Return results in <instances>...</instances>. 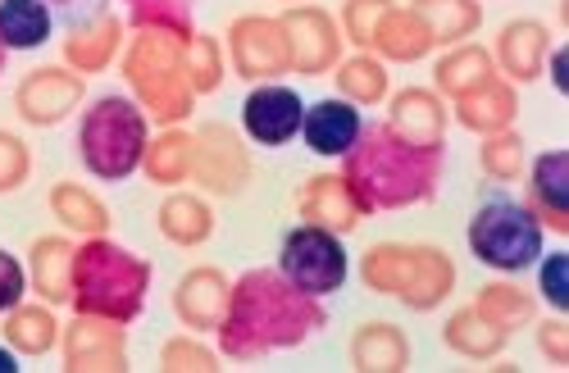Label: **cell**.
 <instances>
[{"label": "cell", "mask_w": 569, "mask_h": 373, "mask_svg": "<svg viewBox=\"0 0 569 373\" xmlns=\"http://www.w3.org/2000/svg\"><path fill=\"white\" fill-rule=\"evenodd\" d=\"M328 329V310L319 296L297 292L278 264H256L232 278L228 310L219 319V355L232 364H256L278 351H297Z\"/></svg>", "instance_id": "6da1fadb"}, {"label": "cell", "mask_w": 569, "mask_h": 373, "mask_svg": "<svg viewBox=\"0 0 569 373\" xmlns=\"http://www.w3.org/2000/svg\"><path fill=\"white\" fill-rule=\"evenodd\" d=\"M28 178H32V147L23 142L19 132L0 128V196L19 192Z\"/></svg>", "instance_id": "b9f144b4"}, {"label": "cell", "mask_w": 569, "mask_h": 373, "mask_svg": "<svg viewBox=\"0 0 569 373\" xmlns=\"http://www.w3.org/2000/svg\"><path fill=\"white\" fill-rule=\"evenodd\" d=\"M333 82H338V97L351 101L356 110H373L392 97V73L388 64L369 56V51H356V56H342L338 69H333Z\"/></svg>", "instance_id": "1f68e13d"}, {"label": "cell", "mask_w": 569, "mask_h": 373, "mask_svg": "<svg viewBox=\"0 0 569 373\" xmlns=\"http://www.w3.org/2000/svg\"><path fill=\"white\" fill-rule=\"evenodd\" d=\"M282 32H288V51H292V73L301 78H323L333 73L342 60V28L315 0H301V6H282L278 14Z\"/></svg>", "instance_id": "8fae6325"}, {"label": "cell", "mask_w": 569, "mask_h": 373, "mask_svg": "<svg viewBox=\"0 0 569 373\" xmlns=\"http://www.w3.org/2000/svg\"><path fill=\"white\" fill-rule=\"evenodd\" d=\"M87 101V78L69 64H41L19 78L14 87V114L28 128H60Z\"/></svg>", "instance_id": "7c38bea8"}, {"label": "cell", "mask_w": 569, "mask_h": 373, "mask_svg": "<svg viewBox=\"0 0 569 373\" xmlns=\"http://www.w3.org/2000/svg\"><path fill=\"white\" fill-rule=\"evenodd\" d=\"M301 114H306V101H301L297 87L256 82L242 101V132H247V142L278 151V147H288L301 137Z\"/></svg>", "instance_id": "9a60e30c"}, {"label": "cell", "mask_w": 569, "mask_h": 373, "mask_svg": "<svg viewBox=\"0 0 569 373\" xmlns=\"http://www.w3.org/2000/svg\"><path fill=\"white\" fill-rule=\"evenodd\" d=\"M46 205H51V214L60 219V228L69 232V238H106L110 232V205L91 192L87 182H69L60 178L51 192H46Z\"/></svg>", "instance_id": "4316f807"}, {"label": "cell", "mask_w": 569, "mask_h": 373, "mask_svg": "<svg viewBox=\"0 0 569 373\" xmlns=\"http://www.w3.org/2000/svg\"><path fill=\"white\" fill-rule=\"evenodd\" d=\"M6 64H10V51H6V46H0V73H6Z\"/></svg>", "instance_id": "c3c4849f"}, {"label": "cell", "mask_w": 569, "mask_h": 373, "mask_svg": "<svg viewBox=\"0 0 569 373\" xmlns=\"http://www.w3.org/2000/svg\"><path fill=\"white\" fill-rule=\"evenodd\" d=\"M197 155H192V182L206 196H242L251 186V147L232 123H201L197 132Z\"/></svg>", "instance_id": "30bf717a"}, {"label": "cell", "mask_w": 569, "mask_h": 373, "mask_svg": "<svg viewBox=\"0 0 569 373\" xmlns=\"http://www.w3.org/2000/svg\"><path fill=\"white\" fill-rule=\"evenodd\" d=\"M46 6H51V10H64V6H78V0H46Z\"/></svg>", "instance_id": "7dc6e473"}, {"label": "cell", "mask_w": 569, "mask_h": 373, "mask_svg": "<svg viewBox=\"0 0 569 373\" xmlns=\"http://www.w3.org/2000/svg\"><path fill=\"white\" fill-rule=\"evenodd\" d=\"M542 78H551L556 97H569V46H551V56H547Z\"/></svg>", "instance_id": "f6af8a7d"}, {"label": "cell", "mask_w": 569, "mask_h": 373, "mask_svg": "<svg viewBox=\"0 0 569 373\" xmlns=\"http://www.w3.org/2000/svg\"><path fill=\"white\" fill-rule=\"evenodd\" d=\"M551 46H556V32H551L542 19H533V14L510 19V23H501V32H497L492 64H497V73H501L506 82L529 87V82L542 78Z\"/></svg>", "instance_id": "e0dca14e"}, {"label": "cell", "mask_w": 569, "mask_h": 373, "mask_svg": "<svg viewBox=\"0 0 569 373\" xmlns=\"http://www.w3.org/2000/svg\"><path fill=\"white\" fill-rule=\"evenodd\" d=\"M223 56H228V69L251 87L292 73L288 32H282L278 14H237L223 32Z\"/></svg>", "instance_id": "9c48e42d"}, {"label": "cell", "mask_w": 569, "mask_h": 373, "mask_svg": "<svg viewBox=\"0 0 569 373\" xmlns=\"http://www.w3.org/2000/svg\"><path fill=\"white\" fill-rule=\"evenodd\" d=\"M23 296H28V264L14 251L0 246V319H6Z\"/></svg>", "instance_id": "ee69618b"}, {"label": "cell", "mask_w": 569, "mask_h": 373, "mask_svg": "<svg viewBox=\"0 0 569 373\" xmlns=\"http://www.w3.org/2000/svg\"><path fill=\"white\" fill-rule=\"evenodd\" d=\"M451 114L473 137L515 128V119H519V87L506 82L501 73H492L483 87H473V91H465V97H456L451 101Z\"/></svg>", "instance_id": "603a6c76"}, {"label": "cell", "mask_w": 569, "mask_h": 373, "mask_svg": "<svg viewBox=\"0 0 569 373\" xmlns=\"http://www.w3.org/2000/svg\"><path fill=\"white\" fill-rule=\"evenodd\" d=\"M492 73H497V64H492L488 46L460 41V46H447V56L433 64V91L442 101H456V97H465V91L483 87Z\"/></svg>", "instance_id": "f546056e"}, {"label": "cell", "mask_w": 569, "mask_h": 373, "mask_svg": "<svg viewBox=\"0 0 569 373\" xmlns=\"http://www.w3.org/2000/svg\"><path fill=\"white\" fill-rule=\"evenodd\" d=\"M232 278L219 264H192L173 283V314L187 333H214L228 310Z\"/></svg>", "instance_id": "ac0fdd59"}, {"label": "cell", "mask_w": 569, "mask_h": 373, "mask_svg": "<svg viewBox=\"0 0 569 373\" xmlns=\"http://www.w3.org/2000/svg\"><path fill=\"white\" fill-rule=\"evenodd\" d=\"M219 346H206L201 333H178L160 346V373H219Z\"/></svg>", "instance_id": "f35d334b"}, {"label": "cell", "mask_w": 569, "mask_h": 373, "mask_svg": "<svg viewBox=\"0 0 569 373\" xmlns=\"http://www.w3.org/2000/svg\"><path fill=\"white\" fill-rule=\"evenodd\" d=\"M410 10L433 32V46H460L483 28L479 0H410Z\"/></svg>", "instance_id": "836d02e7"}, {"label": "cell", "mask_w": 569, "mask_h": 373, "mask_svg": "<svg viewBox=\"0 0 569 373\" xmlns=\"http://www.w3.org/2000/svg\"><path fill=\"white\" fill-rule=\"evenodd\" d=\"M433 32L423 28V19L410 6H392L378 19L373 37H369V56H378L383 64H419L423 56H433Z\"/></svg>", "instance_id": "484cf974"}, {"label": "cell", "mask_w": 569, "mask_h": 373, "mask_svg": "<svg viewBox=\"0 0 569 373\" xmlns=\"http://www.w3.org/2000/svg\"><path fill=\"white\" fill-rule=\"evenodd\" d=\"M60 360L64 373H128V329L114 319L73 314V323L60 329Z\"/></svg>", "instance_id": "4fadbf2b"}, {"label": "cell", "mask_w": 569, "mask_h": 373, "mask_svg": "<svg viewBox=\"0 0 569 373\" xmlns=\"http://www.w3.org/2000/svg\"><path fill=\"white\" fill-rule=\"evenodd\" d=\"M73 251L78 242L69 232H41L28 246V292L46 305H69L73 296Z\"/></svg>", "instance_id": "44dd1931"}, {"label": "cell", "mask_w": 569, "mask_h": 373, "mask_svg": "<svg viewBox=\"0 0 569 373\" xmlns=\"http://www.w3.org/2000/svg\"><path fill=\"white\" fill-rule=\"evenodd\" d=\"M187 41L192 37L164 28H132V37L123 41L119 73L128 82V97L147 110L156 128L187 123L201 101L192 91V78H187Z\"/></svg>", "instance_id": "3957f363"}, {"label": "cell", "mask_w": 569, "mask_h": 373, "mask_svg": "<svg viewBox=\"0 0 569 373\" xmlns=\"http://www.w3.org/2000/svg\"><path fill=\"white\" fill-rule=\"evenodd\" d=\"M78 164L97 182H128L151 147V119L123 91H106L78 114Z\"/></svg>", "instance_id": "8992f818"}, {"label": "cell", "mask_w": 569, "mask_h": 373, "mask_svg": "<svg viewBox=\"0 0 569 373\" xmlns=\"http://www.w3.org/2000/svg\"><path fill=\"white\" fill-rule=\"evenodd\" d=\"M506 342H510V333H501L497 323H488L473 305L451 310L447 323H442V346H447L451 355H460V360H473V364L497 360V355L506 351Z\"/></svg>", "instance_id": "f1b7e54d"}, {"label": "cell", "mask_w": 569, "mask_h": 373, "mask_svg": "<svg viewBox=\"0 0 569 373\" xmlns=\"http://www.w3.org/2000/svg\"><path fill=\"white\" fill-rule=\"evenodd\" d=\"M469 305L479 310L488 323H497L501 333H510V337L538 319V296L525 292V288H515V283H488V288H479V296H473Z\"/></svg>", "instance_id": "e575fe53"}, {"label": "cell", "mask_w": 569, "mask_h": 373, "mask_svg": "<svg viewBox=\"0 0 569 373\" xmlns=\"http://www.w3.org/2000/svg\"><path fill=\"white\" fill-rule=\"evenodd\" d=\"M465 246L492 273H529L547 246V228L533 219V210L515 196H488L465 223Z\"/></svg>", "instance_id": "52a82bcc"}, {"label": "cell", "mask_w": 569, "mask_h": 373, "mask_svg": "<svg viewBox=\"0 0 569 373\" xmlns=\"http://www.w3.org/2000/svg\"><path fill=\"white\" fill-rule=\"evenodd\" d=\"M479 169L488 182L506 186V182H519L529 169V147L525 137H519L515 128H501V132H488L483 147H479Z\"/></svg>", "instance_id": "d590c367"}, {"label": "cell", "mask_w": 569, "mask_h": 373, "mask_svg": "<svg viewBox=\"0 0 569 373\" xmlns=\"http://www.w3.org/2000/svg\"><path fill=\"white\" fill-rule=\"evenodd\" d=\"M533 346L551 369H569V323H565V314L533 319Z\"/></svg>", "instance_id": "7bdbcfd3"}, {"label": "cell", "mask_w": 569, "mask_h": 373, "mask_svg": "<svg viewBox=\"0 0 569 373\" xmlns=\"http://www.w3.org/2000/svg\"><path fill=\"white\" fill-rule=\"evenodd\" d=\"M538 305H547L551 314H569V255L565 251H542L538 255Z\"/></svg>", "instance_id": "ab89813d"}, {"label": "cell", "mask_w": 569, "mask_h": 373, "mask_svg": "<svg viewBox=\"0 0 569 373\" xmlns=\"http://www.w3.org/2000/svg\"><path fill=\"white\" fill-rule=\"evenodd\" d=\"M123 19L114 6H91L82 19H73L60 37V64H69L73 73L91 78V73H106L119 56H123Z\"/></svg>", "instance_id": "5bb4252c"}, {"label": "cell", "mask_w": 569, "mask_h": 373, "mask_svg": "<svg viewBox=\"0 0 569 373\" xmlns=\"http://www.w3.org/2000/svg\"><path fill=\"white\" fill-rule=\"evenodd\" d=\"M360 283L415 314H429L456 292V260L433 242H373L360 264Z\"/></svg>", "instance_id": "5b68a950"}, {"label": "cell", "mask_w": 569, "mask_h": 373, "mask_svg": "<svg viewBox=\"0 0 569 373\" xmlns=\"http://www.w3.org/2000/svg\"><path fill=\"white\" fill-rule=\"evenodd\" d=\"M297 214H301V223L328 228V232H338V238H351V232L369 219L360 210V201L351 196L342 173H310L297 186Z\"/></svg>", "instance_id": "d6986e66"}, {"label": "cell", "mask_w": 569, "mask_h": 373, "mask_svg": "<svg viewBox=\"0 0 569 373\" xmlns=\"http://www.w3.org/2000/svg\"><path fill=\"white\" fill-rule=\"evenodd\" d=\"M151 260L137 255L128 246H119L110 232L106 238H82L73 251V296L69 310L73 314H97V319H114V323H137L151 296Z\"/></svg>", "instance_id": "277c9868"}, {"label": "cell", "mask_w": 569, "mask_h": 373, "mask_svg": "<svg viewBox=\"0 0 569 373\" xmlns=\"http://www.w3.org/2000/svg\"><path fill=\"white\" fill-rule=\"evenodd\" d=\"M123 10H128V28H164L178 37L197 32L192 0H123Z\"/></svg>", "instance_id": "74e56055"}, {"label": "cell", "mask_w": 569, "mask_h": 373, "mask_svg": "<svg viewBox=\"0 0 569 373\" xmlns=\"http://www.w3.org/2000/svg\"><path fill=\"white\" fill-rule=\"evenodd\" d=\"M282 6H301V0H282Z\"/></svg>", "instance_id": "681fc988"}, {"label": "cell", "mask_w": 569, "mask_h": 373, "mask_svg": "<svg viewBox=\"0 0 569 373\" xmlns=\"http://www.w3.org/2000/svg\"><path fill=\"white\" fill-rule=\"evenodd\" d=\"M392 132H401L406 142H419V147H447V123H451V110L447 101L438 97L433 87H401L388 97V119H383Z\"/></svg>", "instance_id": "ffe728a7"}, {"label": "cell", "mask_w": 569, "mask_h": 373, "mask_svg": "<svg viewBox=\"0 0 569 373\" xmlns=\"http://www.w3.org/2000/svg\"><path fill=\"white\" fill-rule=\"evenodd\" d=\"M347 360H351L356 373H406L415 351H410L406 329H397V323H388V319H369L351 333Z\"/></svg>", "instance_id": "cb8c5ba5"}, {"label": "cell", "mask_w": 569, "mask_h": 373, "mask_svg": "<svg viewBox=\"0 0 569 373\" xmlns=\"http://www.w3.org/2000/svg\"><path fill=\"white\" fill-rule=\"evenodd\" d=\"M192 155H197V137L187 132L182 123L178 128H160V137L151 132V147L141 155V173H147L156 186H182L192 182Z\"/></svg>", "instance_id": "4dcf8cb0"}, {"label": "cell", "mask_w": 569, "mask_h": 373, "mask_svg": "<svg viewBox=\"0 0 569 373\" xmlns=\"http://www.w3.org/2000/svg\"><path fill=\"white\" fill-rule=\"evenodd\" d=\"M447 147L406 142L388 123H365L356 147L342 155V178L365 214L429 205L442 192Z\"/></svg>", "instance_id": "7a4b0ae2"}, {"label": "cell", "mask_w": 569, "mask_h": 373, "mask_svg": "<svg viewBox=\"0 0 569 373\" xmlns=\"http://www.w3.org/2000/svg\"><path fill=\"white\" fill-rule=\"evenodd\" d=\"M0 373H19V355L6 342H0Z\"/></svg>", "instance_id": "bcb514c9"}, {"label": "cell", "mask_w": 569, "mask_h": 373, "mask_svg": "<svg viewBox=\"0 0 569 373\" xmlns=\"http://www.w3.org/2000/svg\"><path fill=\"white\" fill-rule=\"evenodd\" d=\"M51 32H56V19L46 0H0V46L10 56L41 51Z\"/></svg>", "instance_id": "d6a6232c"}, {"label": "cell", "mask_w": 569, "mask_h": 373, "mask_svg": "<svg viewBox=\"0 0 569 373\" xmlns=\"http://www.w3.org/2000/svg\"><path fill=\"white\" fill-rule=\"evenodd\" d=\"M365 128V114L342 101V97H323L315 105H306L301 114V142L310 155L319 160H342L351 147H356V137Z\"/></svg>", "instance_id": "7402d4cb"}, {"label": "cell", "mask_w": 569, "mask_h": 373, "mask_svg": "<svg viewBox=\"0 0 569 373\" xmlns=\"http://www.w3.org/2000/svg\"><path fill=\"white\" fill-rule=\"evenodd\" d=\"M519 182H525V205L533 210V219L556 238H569V151H538Z\"/></svg>", "instance_id": "2e32d148"}, {"label": "cell", "mask_w": 569, "mask_h": 373, "mask_svg": "<svg viewBox=\"0 0 569 373\" xmlns=\"http://www.w3.org/2000/svg\"><path fill=\"white\" fill-rule=\"evenodd\" d=\"M60 329L64 323L56 319V305H46V301H19L10 314H6V329H0V337H6V346L23 360H41V355H51L60 346Z\"/></svg>", "instance_id": "83f0119b"}, {"label": "cell", "mask_w": 569, "mask_h": 373, "mask_svg": "<svg viewBox=\"0 0 569 373\" xmlns=\"http://www.w3.org/2000/svg\"><path fill=\"white\" fill-rule=\"evenodd\" d=\"M187 78H192V91L197 97H214L228 78V56H223V41L214 32H192L187 41Z\"/></svg>", "instance_id": "8d00e7d4"}, {"label": "cell", "mask_w": 569, "mask_h": 373, "mask_svg": "<svg viewBox=\"0 0 569 373\" xmlns=\"http://www.w3.org/2000/svg\"><path fill=\"white\" fill-rule=\"evenodd\" d=\"M397 0H342V14H338V28H342V41H351L356 51H369V37L378 28Z\"/></svg>", "instance_id": "60d3db41"}, {"label": "cell", "mask_w": 569, "mask_h": 373, "mask_svg": "<svg viewBox=\"0 0 569 373\" xmlns=\"http://www.w3.org/2000/svg\"><path fill=\"white\" fill-rule=\"evenodd\" d=\"M156 228H160V238L178 251H197L214 238V205L210 196L201 192H182V186H173V192L160 201L156 210Z\"/></svg>", "instance_id": "d4e9b609"}, {"label": "cell", "mask_w": 569, "mask_h": 373, "mask_svg": "<svg viewBox=\"0 0 569 373\" xmlns=\"http://www.w3.org/2000/svg\"><path fill=\"white\" fill-rule=\"evenodd\" d=\"M278 273L306 296H333L347 288L351 278V255H347V238L315 223H297L282 232L278 242Z\"/></svg>", "instance_id": "ba28073f"}]
</instances>
